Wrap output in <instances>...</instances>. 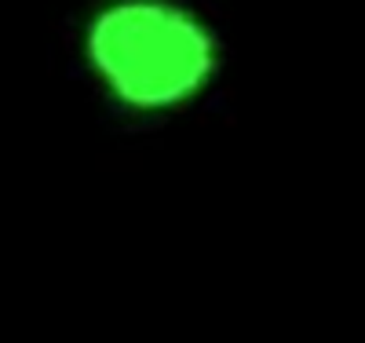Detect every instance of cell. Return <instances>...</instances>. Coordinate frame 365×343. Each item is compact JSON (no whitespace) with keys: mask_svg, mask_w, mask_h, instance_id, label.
<instances>
[{"mask_svg":"<svg viewBox=\"0 0 365 343\" xmlns=\"http://www.w3.org/2000/svg\"><path fill=\"white\" fill-rule=\"evenodd\" d=\"M84 51L99 84L132 110H172L216 73V37L172 0H113L99 8Z\"/></svg>","mask_w":365,"mask_h":343,"instance_id":"1","label":"cell"}]
</instances>
